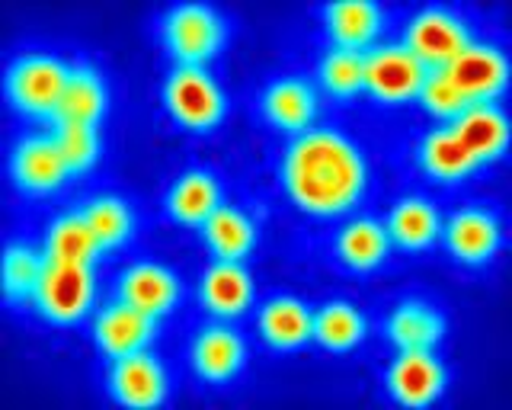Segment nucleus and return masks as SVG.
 <instances>
[{"instance_id":"f257e3e1","label":"nucleus","mask_w":512,"mask_h":410,"mask_svg":"<svg viewBox=\"0 0 512 410\" xmlns=\"http://www.w3.org/2000/svg\"><path fill=\"white\" fill-rule=\"evenodd\" d=\"M282 180L304 212L333 215L362 196L365 164L359 148L336 132H304L285 154Z\"/></svg>"},{"instance_id":"f03ea898","label":"nucleus","mask_w":512,"mask_h":410,"mask_svg":"<svg viewBox=\"0 0 512 410\" xmlns=\"http://www.w3.org/2000/svg\"><path fill=\"white\" fill-rule=\"evenodd\" d=\"M36 305L45 318H52L58 324H68L80 318L90 308L93 298V276H90V263H71V260H55L48 257L42 263V273L36 289Z\"/></svg>"},{"instance_id":"7ed1b4c3","label":"nucleus","mask_w":512,"mask_h":410,"mask_svg":"<svg viewBox=\"0 0 512 410\" xmlns=\"http://www.w3.org/2000/svg\"><path fill=\"white\" fill-rule=\"evenodd\" d=\"M68 68L48 55H26L7 74V93L23 113L52 116L68 84Z\"/></svg>"},{"instance_id":"20e7f679","label":"nucleus","mask_w":512,"mask_h":410,"mask_svg":"<svg viewBox=\"0 0 512 410\" xmlns=\"http://www.w3.org/2000/svg\"><path fill=\"white\" fill-rule=\"evenodd\" d=\"M167 106L186 129L205 132L221 119V90L199 65H180L164 87Z\"/></svg>"},{"instance_id":"39448f33","label":"nucleus","mask_w":512,"mask_h":410,"mask_svg":"<svg viewBox=\"0 0 512 410\" xmlns=\"http://www.w3.org/2000/svg\"><path fill=\"white\" fill-rule=\"evenodd\" d=\"M426 65L407 45H384L365 55V90L384 103H400L420 93Z\"/></svg>"},{"instance_id":"423d86ee","label":"nucleus","mask_w":512,"mask_h":410,"mask_svg":"<svg viewBox=\"0 0 512 410\" xmlns=\"http://www.w3.org/2000/svg\"><path fill=\"white\" fill-rule=\"evenodd\" d=\"M468 26L455 13L426 7L407 26V49L423 61L426 68H445L464 45H468Z\"/></svg>"},{"instance_id":"0eeeda50","label":"nucleus","mask_w":512,"mask_h":410,"mask_svg":"<svg viewBox=\"0 0 512 410\" xmlns=\"http://www.w3.org/2000/svg\"><path fill=\"white\" fill-rule=\"evenodd\" d=\"M448 81L458 87V93L468 103H490L506 84V58L493 45H474L468 42L464 49L442 68Z\"/></svg>"},{"instance_id":"6e6552de","label":"nucleus","mask_w":512,"mask_h":410,"mask_svg":"<svg viewBox=\"0 0 512 410\" xmlns=\"http://www.w3.org/2000/svg\"><path fill=\"white\" fill-rule=\"evenodd\" d=\"M164 36L170 52L183 61V65H199V61L212 58L221 45V20L212 7L202 4H183L170 10L164 23Z\"/></svg>"},{"instance_id":"1a4fd4ad","label":"nucleus","mask_w":512,"mask_h":410,"mask_svg":"<svg viewBox=\"0 0 512 410\" xmlns=\"http://www.w3.org/2000/svg\"><path fill=\"white\" fill-rule=\"evenodd\" d=\"M445 372L429 350H404L388 372L391 394L407 407H423L442 394Z\"/></svg>"},{"instance_id":"9d476101","label":"nucleus","mask_w":512,"mask_h":410,"mask_svg":"<svg viewBox=\"0 0 512 410\" xmlns=\"http://www.w3.org/2000/svg\"><path fill=\"white\" fill-rule=\"evenodd\" d=\"M109 385H112V394L128 407H154L164 401V391H167L164 372H160L157 359L144 350L119 356L116 366H112Z\"/></svg>"},{"instance_id":"9b49d317","label":"nucleus","mask_w":512,"mask_h":410,"mask_svg":"<svg viewBox=\"0 0 512 410\" xmlns=\"http://www.w3.org/2000/svg\"><path fill=\"white\" fill-rule=\"evenodd\" d=\"M452 132L458 135L461 145L477 157V164L500 157L506 151V141H509L506 116L493 103L464 106L461 113L452 119Z\"/></svg>"},{"instance_id":"f8f14e48","label":"nucleus","mask_w":512,"mask_h":410,"mask_svg":"<svg viewBox=\"0 0 512 410\" xmlns=\"http://www.w3.org/2000/svg\"><path fill=\"white\" fill-rule=\"evenodd\" d=\"M68 161H64V154L58 148L55 135L45 138V135H36V138H26L16 145V154H13V177L20 186L26 189H55L64 177H68Z\"/></svg>"},{"instance_id":"ddd939ff","label":"nucleus","mask_w":512,"mask_h":410,"mask_svg":"<svg viewBox=\"0 0 512 410\" xmlns=\"http://www.w3.org/2000/svg\"><path fill=\"white\" fill-rule=\"evenodd\" d=\"M154 334V318L128 302L109 305L100 318H96V343L103 346L109 356H128L141 350Z\"/></svg>"},{"instance_id":"4468645a","label":"nucleus","mask_w":512,"mask_h":410,"mask_svg":"<svg viewBox=\"0 0 512 410\" xmlns=\"http://www.w3.org/2000/svg\"><path fill=\"white\" fill-rule=\"evenodd\" d=\"M176 292H180V286H176L173 273L154 263H138L122 276V302L148 311L151 318L164 314L176 302Z\"/></svg>"},{"instance_id":"2eb2a0df","label":"nucleus","mask_w":512,"mask_h":410,"mask_svg":"<svg viewBox=\"0 0 512 410\" xmlns=\"http://www.w3.org/2000/svg\"><path fill=\"white\" fill-rule=\"evenodd\" d=\"M445 241L452 247V254L464 263H477L487 260L496 244H500V228H496V218L487 212H458L445 228Z\"/></svg>"},{"instance_id":"dca6fc26","label":"nucleus","mask_w":512,"mask_h":410,"mask_svg":"<svg viewBox=\"0 0 512 410\" xmlns=\"http://www.w3.org/2000/svg\"><path fill=\"white\" fill-rule=\"evenodd\" d=\"M330 36L340 42V49H362L378 33L381 10L372 0H336L324 10Z\"/></svg>"},{"instance_id":"f3484780","label":"nucleus","mask_w":512,"mask_h":410,"mask_svg":"<svg viewBox=\"0 0 512 410\" xmlns=\"http://www.w3.org/2000/svg\"><path fill=\"white\" fill-rule=\"evenodd\" d=\"M106 106V90L93 68H74L55 106V122H96Z\"/></svg>"},{"instance_id":"a211bd4d","label":"nucleus","mask_w":512,"mask_h":410,"mask_svg":"<svg viewBox=\"0 0 512 410\" xmlns=\"http://www.w3.org/2000/svg\"><path fill=\"white\" fill-rule=\"evenodd\" d=\"M192 362H196L199 375L212 378V382H224L244 362V343L228 327H208L192 346Z\"/></svg>"},{"instance_id":"6ab92c4d","label":"nucleus","mask_w":512,"mask_h":410,"mask_svg":"<svg viewBox=\"0 0 512 410\" xmlns=\"http://www.w3.org/2000/svg\"><path fill=\"white\" fill-rule=\"evenodd\" d=\"M263 109H266V116L279 125V129L301 132L304 125L314 119L317 100H314V90L308 84L288 77V81H279V84H272L266 90Z\"/></svg>"},{"instance_id":"aec40b11","label":"nucleus","mask_w":512,"mask_h":410,"mask_svg":"<svg viewBox=\"0 0 512 410\" xmlns=\"http://www.w3.org/2000/svg\"><path fill=\"white\" fill-rule=\"evenodd\" d=\"M202 302L215 314H240L250 302V276L234 260H218L202 276Z\"/></svg>"},{"instance_id":"412c9836","label":"nucleus","mask_w":512,"mask_h":410,"mask_svg":"<svg viewBox=\"0 0 512 410\" xmlns=\"http://www.w3.org/2000/svg\"><path fill=\"white\" fill-rule=\"evenodd\" d=\"M260 330L272 346H298L314 337V318L295 298H272L260 311Z\"/></svg>"},{"instance_id":"4be33fe9","label":"nucleus","mask_w":512,"mask_h":410,"mask_svg":"<svg viewBox=\"0 0 512 410\" xmlns=\"http://www.w3.org/2000/svg\"><path fill=\"white\" fill-rule=\"evenodd\" d=\"M205 241L221 260H240L253 247V225L244 212L218 205V209L205 218Z\"/></svg>"},{"instance_id":"5701e85b","label":"nucleus","mask_w":512,"mask_h":410,"mask_svg":"<svg viewBox=\"0 0 512 410\" xmlns=\"http://www.w3.org/2000/svg\"><path fill=\"white\" fill-rule=\"evenodd\" d=\"M420 161L432 177H439V180H461L477 167V157L461 145L452 129L426 135L420 148Z\"/></svg>"},{"instance_id":"b1692460","label":"nucleus","mask_w":512,"mask_h":410,"mask_svg":"<svg viewBox=\"0 0 512 410\" xmlns=\"http://www.w3.org/2000/svg\"><path fill=\"white\" fill-rule=\"evenodd\" d=\"M218 209V186L205 170H192L173 186L170 212L186 225H205V218Z\"/></svg>"},{"instance_id":"393cba45","label":"nucleus","mask_w":512,"mask_h":410,"mask_svg":"<svg viewBox=\"0 0 512 410\" xmlns=\"http://www.w3.org/2000/svg\"><path fill=\"white\" fill-rule=\"evenodd\" d=\"M388 330L400 350H432L442 340V318L426 305H400L391 314Z\"/></svg>"},{"instance_id":"a878e982","label":"nucleus","mask_w":512,"mask_h":410,"mask_svg":"<svg viewBox=\"0 0 512 410\" xmlns=\"http://www.w3.org/2000/svg\"><path fill=\"white\" fill-rule=\"evenodd\" d=\"M439 234V215L426 199H404L388 218V238L404 247H426Z\"/></svg>"},{"instance_id":"bb28decb","label":"nucleus","mask_w":512,"mask_h":410,"mask_svg":"<svg viewBox=\"0 0 512 410\" xmlns=\"http://www.w3.org/2000/svg\"><path fill=\"white\" fill-rule=\"evenodd\" d=\"M336 247H340V257L349 266L368 270V266L381 263V257L388 254V228L372 222V218H359V222H349L340 231Z\"/></svg>"},{"instance_id":"cd10ccee","label":"nucleus","mask_w":512,"mask_h":410,"mask_svg":"<svg viewBox=\"0 0 512 410\" xmlns=\"http://www.w3.org/2000/svg\"><path fill=\"white\" fill-rule=\"evenodd\" d=\"M100 250V241L84 215H61L48 231V257L71 260V263H90Z\"/></svg>"},{"instance_id":"c85d7f7f","label":"nucleus","mask_w":512,"mask_h":410,"mask_svg":"<svg viewBox=\"0 0 512 410\" xmlns=\"http://www.w3.org/2000/svg\"><path fill=\"white\" fill-rule=\"evenodd\" d=\"M362 334H365L362 314L346 302H333L314 314V337L324 346H330V350H349L352 343L362 340Z\"/></svg>"},{"instance_id":"c756f323","label":"nucleus","mask_w":512,"mask_h":410,"mask_svg":"<svg viewBox=\"0 0 512 410\" xmlns=\"http://www.w3.org/2000/svg\"><path fill=\"white\" fill-rule=\"evenodd\" d=\"M84 218L90 222L100 247H116L128 238V231H132V212H128V205L116 196L93 199L84 209Z\"/></svg>"},{"instance_id":"7c9ffc66","label":"nucleus","mask_w":512,"mask_h":410,"mask_svg":"<svg viewBox=\"0 0 512 410\" xmlns=\"http://www.w3.org/2000/svg\"><path fill=\"white\" fill-rule=\"evenodd\" d=\"M320 81L336 97H349L365 84V55L356 49H336L320 61Z\"/></svg>"},{"instance_id":"2f4dec72","label":"nucleus","mask_w":512,"mask_h":410,"mask_svg":"<svg viewBox=\"0 0 512 410\" xmlns=\"http://www.w3.org/2000/svg\"><path fill=\"white\" fill-rule=\"evenodd\" d=\"M55 141L68 161L71 170H84L93 164L96 148H100V138H96L93 122H58Z\"/></svg>"},{"instance_id":"473e14b6","label":"nucleus","mask_w":512,"mask_h":410,"mask_svg":"<svg viewBox=\"0 0 512 410\" xmlns=\"http://www.w3.org/2000/svg\"><path fill=\"white\" fill-rule=\"evenodd\" d=\"M416 97L423 100V106L429 109V113L445 116V119H455L464 106H471L458 93V87L448 81V74L442 68H426V77H423L420 93H416Z\"/></svg>"},{"instance_id":"72a5a7b5","label":"nucleus","mask_w":512,"mask_h":410,"mask_svg":"<svg viewBox=\"0 0 512 410\" xmlns=\"http://www.w3.org/2000/svg\"><path fill=\"white\" fill-rule=\"evenodd\" d=\"M42 263L45 260H39L23 244L7 247V254H4V289H7V295L10 298H20V295L36 289L39 273H42Z\"/></svg>"}]
</instances>
